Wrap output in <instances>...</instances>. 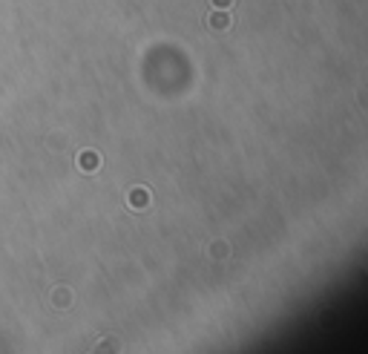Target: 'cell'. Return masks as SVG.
I'll use <instances>...</instances> for the list:
<instances>
[{"label":"cell","instance_id":"cell-1","mask_svg":"<svg viewBox=\"0 0 368 354\" xmlns=\"http://www.w3.org/2000/svg\"><path fill=\"white\" fill-rule=\"evenodd\" d=\"M98 354H118V340H104L101 345H98Z\"/></svg>","mask_w":368,"mask_h":354}]
</instances>
